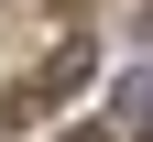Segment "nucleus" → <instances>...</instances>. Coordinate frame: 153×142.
<instances>
[{
  "label": "nucleus",
  "mask_w": 153,
  "mask_h": 142,
  "mask_svg": "<svg viewBox=\"0 0 153 142\" xmlns=\"http://www.w3.org/2000/svg\"><path fill=\"white\" fill-rule=\"evenodd\" d=\"M88 77H99V44H55L44 66L22 77V88L0 98V131H33V120H44V109H66V98L88 88Z\"/></svg>",
  "instance_id": "nucleus-1"
},
{
  "label": "nucleus",
  "mask_w": 153,
  "mask_h": 142,
  "mask_svg": "<svg viewBox=\"0 0 153 142\" xmlns=\"http://www.w3.org/2000/svg\"><path fill=\"white\" fill-rule=\"evenodd\" d=\"M76 142H109V131H88V120H76Z\"/></svg>",
  "instance_id": "nucleus-2"
}]
</instances>
